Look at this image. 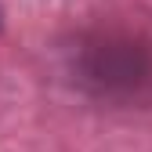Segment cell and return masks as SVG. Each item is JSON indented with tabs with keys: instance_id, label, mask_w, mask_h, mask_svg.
Here are the masks:
<instances>
[{
	"instance_id": "1",
	"label": "cell",
	"mask_w": 152,
	"mask_h": 152,
	"mask_svg": "<svg viewBox=\"0 0 152 152\" xmlns=\"http://www.w3.org/2000/svg\"><path fill=\"white\" fill-rule=\"evenodd\" d=\"M80 83L102 102H138L152 91V51L127 33H98L76 54Z\"/></svg>"
}]
</instances>
